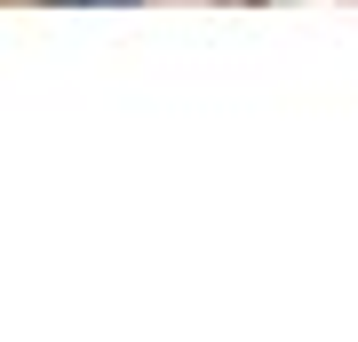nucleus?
<instances>
[{
  "mask_svg": "<svg viewBox=\"0 0 358 342\" xmlns=\"http://www.w3.org/2000/svg\"><path fill=\"white\" fill-rule=\"evenodd\" d=\"M72 8H136V0H72Z\"/></svg>",
  "mask_w": 358,
  "mask_h": 342,
  "instance_id": "nucleus-1",
  "label": "nucleus"
}]
</instances>
